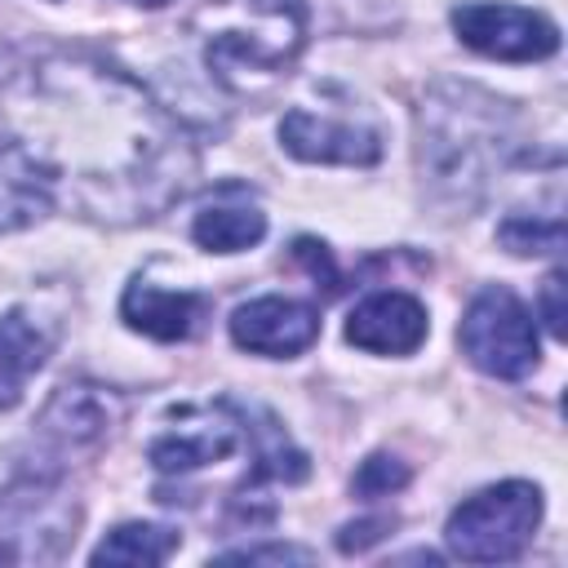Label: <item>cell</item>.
Returning <instances> with one entry per match:
<instances>
[{"instance_id": "1", "label": "cell", "mask_w": 568, "mask_h": 568, "mask_svg": "<svg viewBox=\"0 0 568 568\" xmlns=\"http://www.w3.org/2000/svg\"><path fill=\"white\" fill-rule=\"evenodd\" d=\"M4 120L53 178L58 204L89 222H146L200 169L186 129L133 75L89 53H44L13 71Z\"/></svg>"}, {"instance_id": "2", "label": "cell", "mask_w": 568, "mask_h": 568, "mask_svg": "<svg viewBox=\"0 0 568 568\" xmlns=\"http://www.w3.org/2000/svg\"><path fill=\"white\" fill-rule=\"evenodd\" d=\"M515 146L519 124L510 102L457 80L426 93L417 115V173L439 213L466 217L488 195L493 178L515 160Z\"/></svg>"}, {"instance_id": "3", "label": "cell", "mask_w": 568, "mask_h": 568, "mask_svg": "<svg viewBox=\"0 0 568 568\" xmlns=\"http://www.w3.org/2000/svg\"><path fill=\"white\" fill-rule=\"evenodd\" d=\"M204 62L222 84L280 75L306 44L302 0H209L195 13Z\"/></svg>"}, {"instance_id": "4", "label": "cell", "mask_w": 568, "mask_h": 568, "mask_svg": "<svg viewBox=\"0 0 568 568\" xmlns=\"http://www.w3.org/2000/svg\"><path fill=\"white\" fill-rule=\"evenodd\" d=\"M537 524H541V488L524 479H506L466 497L448 515L444 541L466 564H506L532 541Z\"/></svg>"}, {"instance_id": "5", "label": "cell", "mask_w": 568, "mask_h": 568, "mask_svg": "<svg viewBox=\"0 0 568 568\" xmlns=\"http://www.w3.org/2000/svg\"><path fill=\"white\" fill-rule=\"evenodd\" d=\"M457 342L466 351V359L488 373V377H524L537 368V324H532V311L510 293V288H484L470 297L466 315H462V328H457Z\"/></svg>"}, {"instance_id": "6", "label": "cell", "mask_w": 568, "mask_h": 568, "mask_svg": "<svg viewBox=\"0 0 568 568\" xmlns=\"http://www.w3.org/2000/svg\"><path fill=\"white\" fill-rule=\"evenodd\" d=\"M453 31L466 49L497 58V62H541L559 49V27L537 13V9H519V4H501V0H470L453 9Z\"/></svg>"}, {"instance_id": "7", "label": "cell", "mask_w": 568, "mask_h": 568, "mask_svg": "<svg viewBox=\"0 0 568 568\" xmlns=\"http://www.w3.org/2000/svg\"><path fill=\"white\" fill-rule=\"evenodd\" d=\"M115 426V399L98 386H62L36 422V475L58 479L75 453H93Z\"/></svg>"}, {"instance_id": "8", "label": "cell", "mask_w": 568, "mask_h": 568, "mask_svg": "<svg viewBox=\"0 0 568 568\" xmlns=\"http://www.w3.org/2000/svg\"><path fill=\"white\" fill-rule=\"evenodd\" d=\"M244 435V417L231 404L217 408H186L178 413L146 448L151 466L164 475H191L200 466H213L222 457H231L240 448Z\"/></svg>"}, {"instance_id": "9", "label": "cell", "mask_w": 568, "mask_h": 568, "mask_svg": "<svg viewBox=\"0 0 568 568\" xmlns=\"http://www.w3.org/2000/svg\"><path fill=\"white\" fill-rule=\"evenodd\" d=\"M320 337V311L297 297H253L231 311V342L248 355L293 359Z\"/></svg>"}, {"instance_id": "10", "label": "cell", "mask_w": 568, "mask_h": 568, "mask_svg": "<svg viewBox=\"0 0 568 568\" xmlns=\"http://www.w3.org/2000/svg\"><path fill=\"white\" fill-rule=\"evenodd\" d=\"M280 146L311 164H373L382 155V133L315 111H288L280 120Z\"/></svg>"}, {"instance_id": "11", "label": "cell", "mask_w": 568, "mask_h": 568, "mask_svg": "<svg viewBox=\"0 0 568 568\" xmlns=\"http://www.w3.org/2000/svg\"><path fill=\"white\" fill-rule=\"evenodd\" d=\"M430 333L426 306L413 293H373L346 320V342L368 355H413Z\"/></svg>"}, {"instance_id": "12", "label": "cell", "mask_w": 568, "mask_h": 568, "mask_svg": "<svg viewBox=\"0 0 568 568\" xmlns=\"http://www.w3.org/2000/svg\"><path fill=\"white\" fill-rule=\"evenodd\" d=\"M209 302L200 293H186V288H164V284H151V280H133L120 297V315L133 333L142 337H155V342H182L195 333V324L204 320Z\"/></svg>"}, {"instance_id": "13", "label": "cell", "mask_w": 568, "mask_h": 568, "mask_svg": "<svg viewBox=\"0 0 568 568\" xmlns=\"http://www.w3.org/2000/svg\"><path fill=\"white\" fill-rule=\"evenodd\" d=\"M58 209L53 178L44 164L18 142H0V231H22Z\"/></svg>"}, {"instance_id": "14", "label": "cell", "mask_w": 568, "mask_h": 568, "mask_svg": "<svg viewBox=\"0 0 568 568\" xmlns=\"http://www.w3.org/2000/svg\"><path fill=\"white\" fill-rule=\"evenodd\" d=\"M53 351V333L22 306L0 315V408H13L27 382L44 368Z\"/></svg>"}, {"instance_id": "15", "label": "cell", "mask_w": 568, "mask_h": 568, "mask_svg": "<svg viewBox=\"0 0 568 568\" xmlns=\"http://www.w3.org/2000/svg\"><path fill=\"white\" fill-rule=\"evenodd\" d=\"M262 235H266V213L235 186H226L217 200H209L191 222V240L209 253H244Z\"/></svg>"}, {"instance_id": "16", "label": "cell", "mask_w": 568, "mask_h": 568, "mask_svg": "<svg viewBox=\"0 0 568 568\" xmlns=\"http://www.w3.org/2000/svg\"><path fill=\"white\" fill-rule=\"evenodd\" d=\"M173 550H178V532L173 528H160V524H120V528H111L98 541V550L89 559L93 564H129V568H138V564H164Z\"/></svg>"}, {"instance_id": "17", "label": "cell", "mask_w": 568, "mask_h": 568, "mask_svg": "<svg viewBox=\"0 0 568 568\" xmlns=\"http://www.w3.org/2000/svg\"><path fill=\"white\" fill-rule=\"evenodd\" d=\"M244 417V413H240ZM244 435L253 439V457H257V466H253V484H266V479H284V484H297L302 475H306V457H302V448H293V439L284 435V426H275L266 413H262V426H248V417H244Z\"/></svg>"}, {"instance_id": "18", "label": "cell", "mask_w": 568, "mask_h": 568, "mask_svg": "<svg viewBox=\"0 0 568 568\" xmlns=\"http://www.w3.org/2000/svg\"><path fill=\"white\" fill-rule=\"evenodd\" d=\"M497 240H501L510 253H519V257H528V253H559V248H564V222H559V217H550V222L510 217V222H501Z\"/></svg>"}, {"instance_id": "19", "label": "cell", "mask_w": 568, "mask_h": 568, "mask_svg": "<svg viewBox=\"0 0 568 568\" xmlns=\"http://www.w3.org/2000/svg\"><path fill=\"white\" fill-rule=\"evenodd\" d=\"M404 484H408V466L395 462V457H386V453L368 457V462L359 466V475H355V493H359V497H386V493H395V488H404Z\"/></svg>"}, {"instance_id": "20", "label": "cell", "mask_w": 568, "mask_h": 568, "mask_svg": "<svg viewBox=\"0 0 568 568\" xmlns=\"http://www.w3.org/2000/svg\"><path fill=\"white\" fill-rule=\"evenodd\" d=\"M222 559H235V564H311V550L302 546H244V550H226Z\"/></svg>"}, {"instance_id": "21", "label": "cell", "mask_w": 568, "mask_h": 568, "mask_svg": "<svg viewBox=\"0 0 568 568\" xmlns=\"http://www.w3.org/2000/svg\"><path fill=\"white\" fill-rule=\"evenodd\" d=\"M559 293H564V271H550L546 284H541V320H546V328L555 337H564V302H559Z\"/></svg>"}, {"instance_id": "22", "label": "cell", "mask_w": 568, "mask_h": 568, "mask_svg": "<svg viewBox=\"0 0 568 568\" xmlns=\"http://www.w3.org/2000/svg\"><path fill=\"white\" fill-rule=\"evenodd\" d=\"M382 528H390V524H386V519H364V524L342 528V550H364L368 541H377V537H382Z\"/></svg>"}, {"instance_id": "23", "label": "cell", "mask_w": 568, "mask_h": 568, "mask_svg": "<svg viewBox=\"0 0 568 568\" xmlns=\"http://www.w3.org/2000/svg\"><path fill=\"white\" fill-rule=\"evenodd\" d=\"M138 4H146V9H160V4H169V0H138Z\"/></svg>"}]
</instances>
